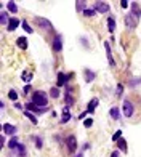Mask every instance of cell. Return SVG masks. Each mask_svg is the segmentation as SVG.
<instances>
[{
	"label": "cell",
	"instance_id": "cell-43",
	"mask_svg": "<svg viewBox=\"0 0 141 157\" xmlns=\"http://www.w3.org/2000/svg\"><path fill=\"white\" fill-rule=\"evenodd\" d=\"M76 157H84V151H80V152L77 154V156H76Z\"/></svg>",
	"mask_w": 141,
	"mask_h": 157
},
{
	"label": "cell",
	"instance_id": "cell-30",
	"mask_svg": "<svg viewBox=\"0 0 141 157\" xmlns=\"http://www.w3.org/2000/svg\"><path fill=\"white\" fill-rule=\"evenodd\" d=\"M122 93H124V85H122V84H117L116 96H117V98H122Z\"/></svg>",
	"mask_w": 141,
	"mask_h": 157
},
{
	"label": "cell",
	"instance_id": "cell-28",
	"mask_svg": "<svg viewBox=\"0 0 141 157\" xmlns=\"http://www.w3.org/2000/svg\"><path fill=\"white\" fill-rule=\"evenodd\" d=\"M96 15V11L93 8H85V11H84V16H88V18H93Z\"/></svg>",
	"mask_w": 141,
	"mask_h": 157
},
{
	"label": "cell",
	"instance_id": "cell-34",
	"mask_svg": "<svg viewBox=\"0 0 141 157\" xmlns=\"http://www.w3.org/2000/svg\"><path fill=\"white\" fill-rule=\"evenodd\" d=\"M120 138H122V130H117V132L112 135V141H119Z\"/></svg>",
	"mask_w": 141,
	"mask_h": 157
},
{
	"label": "cell",
	"instance_id": "cell-38",
	"mask_svg": "<svg viewBox=\"0 0 141 157\" xmlns=\"http://www.w3.org/2000/svg\"><path fill=\"white\" fill-rule=\"evenodd\" d=\"M31 90H32V87H31V84H27L24 87V93H31Z\"/></svg>",
	"mask_w": 141,
	"mask_h": 157
},
{
	"label": "cell",
	"instance_id": "cell-13",
	"mask_svg": "<svg viewBox=\"0 0 141 157\" xmlns=\"http://www.w3.org/2000/svg\"><path fill=\"white\" fill-rule=\"evenodd\" d=\"M84 74H85V82H87V84H92V82L96 79V72H93L90 69H84Z\"/></svg>",
	"mask_w": 141,
	"mask_h": 157
},
{
	"label": "cell",
	"instance_id": "cell-24",
	"mask_svg": "<svg viewBox=\"0 0 141 157\" xmlns=\"http://www.w3.org/2000/svg\"><path fill=\"white\" fill-rule=\"evenodd\" d=\"M24 116L27 117V119H29V120H31V122H32L34 125H37V124H39V120H37V117L34 116L32 112H29V111H24Z\"/></svg>",
	"mask_w": 141,
	"mask_h": 157
},
{
	"label": "cell",
	"instance_id": "cell-42",
	"mask_svg": "<svg viewBox=\"0 0 141 157\" xmlns=\"http://www.w3.org/2000/svg\"><path fill=\"white\" fill-rule=\"evenodd\" d=\"M0 144H2V146H5V136H2V138H0Z\"/></svg>",
	"mask_w": 141,
	"mask_h": 157
},
{
	"label": "cell",
	"instance_id": "cell-2",
	"mask_svg": "<svg viewBox=\"0 0 141 157\" xmlns=\"http://www.w3.org/2000/svg\"><path fill=\"white\" fill-rule=\"evenodd\" d=\"M124 19H125V26L128 29H135L138 26V16H135L133 13H127L124 16Z\"/></svg>",
	"mask_w": 141,
	"mask_h": 157
},
{
	"label": "cell",
	"instance_id": "cell-31",
	"mask_svg": "<svg viewBox=\"0 0 141 157\" xmlns=\"http://www.w3.org/2000/svg\"><path fill=\"white\" fill-rule=\"evenodd\" d=\"M76 8H77V11H82L84 13L85 11V2H80V0H79V2H76Z\"/></svg>",
	"mask_w": 141,
	"mask_h": 157
},
{
	"label": "cell",
	"instance_id": "cell-16",
	"mask_svg": "<svg viewBox=\"0 0 141 157\" xmlns=\"http://www.w3.org/2000/svg\"><path fill=\"white\" fill-rule=\"evenodd\" d=\"M117 148H119V151H122V152H127V151H128V148H127V141H125V138H120V140L117 141Z\"/></svg>",
	"mask_w": 141,
	"mask_h": 157
},
{
	"label": "cell",
	"instance_id": "cell-5",
	"mask_svg": "<svg viewBox=\"0 0 141 157\" xmlns=\"http://www.w3.org/2000/svg\"><path fill=\"white\" fill-rule=\"evenodd\" d=\"M93 10L98 13H108L111 10V5L106 3V2H95L93 3Z\"/></svg>",
	"mask_w": 141,
	"mask_h": 157
},
{
	"label": "cell",
	"instance_id": "cell-40",
	"mask_svg": "<svg viewBox=\"0 0 141 157\" xmlns=\"http://www.w3.org/2000/svg\"><path fill=\"white\" fill-rule=\"evenodd\" d=\"M15 108L16 109H24V106L21 104V103H15Z\"/></svg>",
	"mask_w": 141,
	"mask_h": 157
},
{
	"label": "cell",
	"instance_id": "cell-17",
	"mask_svg": "<svg viewBox=\"0 0 141 157\" xmlns=\"http://www.w3.org/2000/svg\"><path fill=\"white\" fill-rule=\"evenodd\" d=\"M18 144H19V138L18 136H11V140L8 141V149H16L18 148Z\"/></svg>",
	"mask_w": 141,
	"mask_h": 157
},
{
	"label": "cell",
	"instance_id": "cell-6",
	"mask_svg": "<svg viewBox=\"0 0 141 157\" xmlns=\"http://www.w3.org/2000/svg\"><path fill=\"white\" fill-rule=\"evenodd\" d=\"M35 23H37L39 26H40L42 29H47L48 32H51V31H53V24L50 23L48 19H47V18H40V16H37V18H35Z\"/></svg>",
	"mask_w": 141,
	"mask_h": 157
},
{
	"label": "cell",
	"instance_id": "cell-39",
	"mask_svg": "<svg viewBox=\"0 0 141 157\" xmlns=\"http://www.w3.org/2000/svg\"><path fill=\"white\" fill-rule=\"evenodd\" d=\"M88 148H90V143H85V144L82 146V149H80V151H87Z\"/></svg>",
	"mask_w": 141,
	"mask_h": 157
},
{
	"label": "cell",
	"instance_id": "cell-19",
	"mask_svg": "<svg viewBox=\"0 0 141 157\" xmlns=\"http://www.w3.org/2000/svg\"><path fill=\"white\" fill-rule=\"evenodd\" d=\"M15 151L18 152V156H19V157H26V154H27V152H26V146L23 144V143H19V144H18V148L15 149Z\"/></svg>",
	"mask_w": 141,
	"mask_h": 157
},
{
	"label": "cell",
	"instance_id": "cell-26",
	"mask_svg": "<svg viewBox=\"0 0 141 157\" xmlns=\"http://www.w3.org/2000/svg\"><path fill=\"white\" fill-rule=\"evenodd\" d=\"M48 95H50L51 98H58V96L61 95V93H59V88H58V87H53V88L48 92Z\"/></svg>",
	"mask_w": 141,
	"mask_h": 157
},
{
	"label": "cell",
	"instance_id": "cell-14",
	"mask_svg": "<svg viewBox=\"0 0 141 157\" xmlns=\"http://www.w3.org/2000/svg\"><path fill=\"white\" fill-rule=\"evenodd\" d=\"M18 26H19V19H18V18H11L8 26H7V31H8V32H13V31H16Z\"/></svg>",
	"mask_w": 141,
	"mask_h": 157
},
{
	"label": "cell",
	"instance_id": "cell-10",
	"mask_svg": "<svg viewBox=\"0 0 141 157\" xmlns=\"http://www.w3.org/2000/svg\"><path fill=\"white\" fill-rule=\"evenodd\" d=\"M69 82V75L64 72H58V79H56V87L59 88V87H63V85H67Z\"/></svg>",
	"mask_w": 141,
	"mask_h": 157
},
{
	"label": "cell",
	"instance_id": "cell-33",
	"mask_svg": "<svg viewBox=\"0 0 141 157\" xmlns=\"http://www.w3.org/2000/svg\"><path fill=\"white\" fill-rule=\"evenodd\" d=\"M8 98H10V100H13V101H16L18 100V93L15 92V90H10V92H8Z\"/></svg>",
	"mask_w": 141,
	"mask_h": 157
},
{
	"label": "cell",
	"instance_id": "cell-11",
	"mask_svg": "<svg viewBox=\"0 0 141 157\" xmlns=\"http://www.w3.org/2000/svg\"><path fill=\"white\" fill-rule=\"evenodd\" d=\"M63 50V40H61V35H56L53 39V51L59 53Z\"/></svg>",
	"mask_w": 141,
	"mask_h": 157
},
{
	"label": "cell",
	"instance_id": "cell-9",
	"mask_svg": "<svg viewBox=\"0 0 141 157\" xmlns=\"http://www.w3.org/2000/svg\"><path fill=\"white\" fill-rule=\"evenodd\" d=\"M104 50H106V58H108L109 64L112 66V67H116V61H114L112 50H111V47H109V42H104Z\"/></svg>",
	"mask_w": 141,
	"mask_h": 157
},
{
	"label": "cell",
	"instance_id": "cell-36",
	"mask_svg": "<svg viewBox=\"0 0 141 157\" xmlns=\"http://www.w3.org/2000/svg\"><path fill=\"white\" fill-rule=\"evenodd\" d=\"M141 84V79H133L132 82H130V85H132V87H135V85H140Z\"/></svg>",
	"mask_w": 141,
	"mask_h": 157
},
{
	"label": "cell",
	"instance_id": "cell-12",
	"mask_svg": "<svg viewBox=\"0 0 141 157\" xmlns=\"http://www.w3.org/2000/svg\"><path fill=\"white\" fill-rule=\"evenodd\" d=\"M98 104H100V100H98V98H93V100L88 103V106H87V112H88V114H93L95 111H96Z\"/></svg>",
	"mask_w": 141,
	"mask_h": 157
},
{
	"label": "cell",
	"instance_id": "cell-21",
	"mask_svg": "<svg viewBox=\"0 0 141 157\" xmlns=\"http://www.w3.org/2000/svg\"><path fill=\"white\" fill-rule=\"evenodd\" d=\"M64 101H66V106H69V108H71V106H72L74 103H76V101H74V98H72V95H71V92H66Z\"/></svg>",
	"mask_w": 141,
	"mask_h": 157
},
{
	"label": "cell",
	"instance_id": "cell-29",
	"mask_svg": "<svg viewBox=\"0 0 141 157\" xmlns=\"http://www.w3.org/2000/svg\"><path fill=\"white\" fill-rule=\"evenodd\" d=\"M7 7H8V10L11 13H16L18 11V5L15 3V2H8V3H7Z\"/></svg>",
	"mask_w": 141,
	"mask_h": 157
},
{
	"label": "cell",
	"instance_id": "cell-18",
	"mask_svg": "<svg viewBox=\"0 0 141 157\" xmlns=\"http://www.w3.org/2000/svg\"><path fill=\"white\" fill-rule=\"evenodd\" d=\"M108 31H109L111 34L116 31V19H114L112 16H109V18H108Z\"/></svg>",
	"mask_w": 141,
	"mask_h": 157
},
{
	"label": "cell",
	"instance_id": "cell-8",
	"mask_svg": "<svg viewBox=\"0 0 141 157\" xmlns=\"http://www.w3.org/2000/svg\"><path fill=\"white\" fill-rule=\"evenodd\" d=\"M3 133L5 135H10V136H16V133H18V128L15 127V125L11 124H3Z\"/></svg>",
	"mask_w": 141,
	"mask_h": 157
},
{
	"label": "cell",
	"instance_id": "cell-4",
	"mask_svg": "<svg viewBox=\"0 0 141 157\" xmlns=\"http://www.w3.org/2000/svg\"><path fill=\"white\" fill-rule=\"evenodd\" d=\"M66 146H67V151L71 154H74L77 151V138L74 136V135H71V136L66 138Z\"/></svg>",
	"mask_w": 141,
	"mask_h": 157
},
{
	"label": "cell",
	"instance_id": "cell-23",
	"mask_svg": "<svg viewBox=\"0 0 141 157\" xmlns=\"http://www.w3.org/2000/svg\"><path fill=\"white\" fill-rule=\"evenodd\" d=\"M10 19H11V18L8 16V13H7V11H2V13H0V23H2V24H7V23H10Z\"/></svg>",
	"mask_w": 141,
	"mask_h": 157
},
{
	"label": "cell",
	"instance_id": "cell-15",
	"mask_svg": "<svg viewBox=\"0 0 141 157\" xmlns=\"http://www.w3.org/2000/svg\"><path fill=\"white\" fill-rule=\"evenodd\" d=\"M16 45L19 47L21 50H26V48H27V39H26V37H18V39H16Z\"/></svg>",
	"mask_w": 141,
	"mask_h": 157
},
{
	"label": "cell",
	"instance_id": "cell-37",
	"mask_svg": "<svg viewBox=\"0 0 141 157\" xmlns=\"http://www.w3.org/2000/svg\"><path fill=\"white\" fill-rule=\"evenodd\" d=\"M128 2H127V0H120V7H122V8H127V7H128Z\"/></svg>",
	"mask_w": 141,
	"mask_h": 157
},
{
	"label": "cell",
	"instance_id": "cell-3",
	"mask_svg": "<svg viewBox=\"0 0 141 157\" xmlns=\"http://www.w3.org/2000/svg\"><path fill=\"white\" fill-rule=\"evenodd\" d=\"M122 111H124L125 117H132L133 112H135V106L132 104L130 100H124V103H122Z\"/></svg>",
	"mask_w": 141,
	"mask_h": 157
},
{
	"label": "cell",
	"instance_id": "cell-41",
	"mask_svg": "<svg viewBox=\"0 0 141 157\" xmlns=\"http://www.w3.org/2000/svg\"><path fill=\"white\" fill-rule=\"evenodd\" d=\"M111 157H120V152H119V151H114V152L111 154Z\"/></svg>",
	"mask_w": 141,
	"mask_h": 157
},
{
	"label": "cell",
	"instance_id": "cell-20",
	"mask_svg": "<svg viewBox=\"0 0 141 157\" xmlns=\"http://www.w3.org/2000/svg\"><path fill=\"white\" fill-rule=\"evenodd\" d=\"M32 77H34V74L29 72V71H24V72L21 74V79H23V82H27V84L32 80Z\"/></svg>",
	"mask_w": 141,
	"mask_h": 157
},
{
	"label": "cell",
	"instance_id": "cell-25",
	"mask_svg": "<svg viewBox=\"0 0 141 157\" xmlns=\"http://www.w3.org/2000/svg\"><path fill=\"white\" fill-rule=\"evenodd\" d=\"M24 108H26V111H29V112H31V111H34V112H39V108H37V106L34 104L32 101H29V103L24 106Z\"/></svg>",
	"mask_w": 141,
	"mask_h": 157
},
{
	"label": "cell",
	"instance_id": "cell-22",
	"mask_svg": "<svg viewBox=\"0 0 141 157\" xmlns=\"http://www.w3.org/2000/svg\"><path fill=\"white\" fill-rule=\"evenodd\" d=\"M119 108H116V106H114V108H111V111H109V116L112 117L114 120H119Z\"/></svg>",
	"mask_w": 141,
	"mask_h": 157
},
{
	"label": "cell",
	"instance_id": "cell-27",
	"mask_svg": "<svg viewBox=\"0 0 141 157\" xmlns=\"http://www.w3.org/2000/svg\"><path fill=\"white\" fill-rule=\"evenodd\" d=\"M21 26H23V29H24V31H26V32H27V34H32L34 32V31H32V27H31V26H29V23H27V21H23V23H21Z\"/></svg>",
	"mask_w": 141,
	"mask_h": 157
},
{
	"label": "cell",
	"instance_id": "cell-7",
	"mask_svg": "<svg viewBox=\"0 0 141 157\" xmlns=\"http://www.w3.org/2000/svg\"><path fill=\"white\" fill-rule=\"evenodd\" d=\"M72 119V114H71V108L69 106H64L63 108V116H61V124H67L69 120Z\"/></svg>",
	"mask_w": 141,
	"mask_h": 157
},
{
	"label": "cell",
	"instance_id": "cell-1",
	"mask_svg": "<svg viewBox=\"0 0 141 157\" xmlns=\"http://www.w3.org/2000/svg\"><path fill=\"white\" fill-rule=\"evenodd\" d=\"M32 103L37 108H48V98L45 92H34L32 93Z\"/></svg>",
	"mask_w": 141,
	"mask_h": 157
},
{
	"label": "cell",
	"instance_id": "cell-32",
	"mask_svg": "<svg viewBox=\"0 0 141 157\" xmlns=\"http://www.w3.org/2000/svg\"><path fill=\"white\" fill-rule=\"evenodd\" d=\"M34 140H35V148H37V149H42V146H43V143H42V138H40V136H34Z\"/></svg>",
	"mask_w": 141,
	"mask_h": 157
},
{
	"label": "cell",
	"instance_id": "cell-35",
	"mask_svg": "<svg viewBox=\"0 0 141 157\" xmlns=\"http://www.w3.org/2000/svg\"><path fill=\"white\" fill-rule=\"evenodd\" d=\"M84 125L87 127V128H90V127L93 125V119H92V117H90V119H85V120H84Z\"/></svg>",
	"mask_w": 141,
	"mask_h": 157
}]
</instances>
